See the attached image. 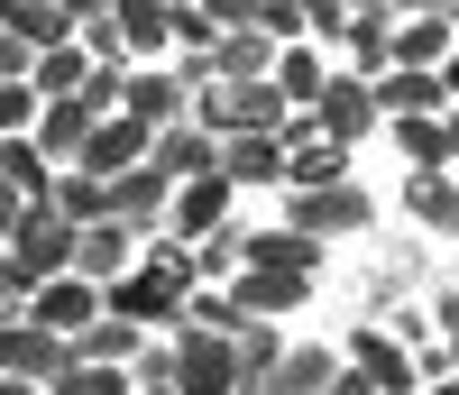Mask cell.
<instances>
[{
    "instance_id": "obj_32",
    "label": "cell",
    "mask_w": 459,
    "mask_h": 395,
    "mask_svg": "<svg viewBox=\"0 0 459 395\" xmlns=\"http://www.w3.org/2000/svg\"><path fill=\"white\" fill-rule=\"evenodd\" d=\"M184 322H203V331H239L248 312H239V294H230V285H194V294H184Z\"/></svg>"
},
{
    "instance_id": "obj_4",
    "label": "cell",
    "mask_w": 459,
    "mask_h": 395,
    "mask_svg": "<svg viewBox=\"0 0 459 395\" xmlns=\"http://www.w3.org/2000/svg\"><path fill=\"white\" fill-rule=\"evenodd\" d=\"M74 368V340L65 331H47V322H0V377H37V386H56Z\"/></svg>"
},
{
    "instance_id": "obj_16",
    "label": "cell",
    "mask_w": 459,
    "mask_h": 395,
    "mask_svg": "<svg viewBox=\"0 0 459 395\" xmlns=\"http://www.w3.org/2000/svg\"><path fill=\"white\" fill-rule=\"evenodd\" d=\"M221 175L230 184H285V129H230L221 138Z\"/></svg>"
},
{
    "instance_id": "obj_51",
    "label": "cell",
    "mask_w": 459,
    "mask_h": 395,
    "mask_svg": "<svg viewBox=\"0 0 459 395\" xmlns=\"http://www.w3.org/2000/svg\"><path fill=\"white\" fill-rule=\"evenodd\" d=\"M340 10H377V0H340Z\"/></svg>"
},
{
    "instance_id": "obj_14",
    "label": "cell",
    "mask_w": 459,
    "mask_h": 395,
    "mask_svg": "<svg viewBox=\"0 0 459 395\" xmlns=\"http://www.w3.org/2000/svg\"><path fill=\"white\" fill-rule=\"evenodd\" d=\"M230 193H239V184H230L221 166H212V175H184L175 203H166V230H175V240H203L212 221H230Z\"/></svg>"
},
{
    "instance_id": "obj_12",
    "label": "cell",
    "mask_w": 459,
    "mask_h": 395,
    "mask_svg": "<svg viewBox=\"0 0 459 395\" xmlns=\"http://www.w3.org/2000/svg\"><path fill=\"white\" fill-rule=\"evenodd\" d=\"M138 156H147V129L129 120V110H101V120H92V138H83V156H74V166L110 184V175H129Z\"/></svg>"
},
{
    "instance_id": "obj_10",
    "label": "cell",
    "mask_w": 459,
    "mask_h": 395,
    "mask_svg": "<svg viewBox=\"0 0 459 395\" xmlns=\"http://www.w3.org/2000/svg\"><path fill=\"white\" fill-rule=\"evenodd\" d=\"M92 120L101 110L83 101V92H56V101H37V120H28V138L56 156V166H74V156H83V138H92Z\"/></svg>"
},
{
    "instance_id": "obj_26",
    "label": "cell",
    "mask_w": 459,
    "mask_h": 395,
    "mask_svg": "<svg viewBox=\"0 0 459 395\" xmlns=\"http://www.w3.org/2000/svg\"><path fill=\"white\" fill-rule=\"evenodd\" d=\"M101 19L120 28V56H157L166 47V0H110Z\"/></svg>"
},
{
    "instance_id": "obj_22",
    "label": "cell",
    "mask_w": 459,
    "mask_h": 395,
    "mask_svg": "<svg viewBox=\"0 0 459 395\" xmlns=\"http://www.w3.org/2000/svg\"><path fill=\"white\" fill-rule=\"evenodd\" d=\"M203 56H212L221 83H239V74H266V65H276V37H266V28H221Z\"/></svg>"
},
{
    "instance_id": "obj_47",
    "label": "cell",
    "mask_w": 459,
    "mask_h": 395,
    "mask_svg": "<svg viewBox=\"0 0 459 395\" xmlns=\"http://www.w3.org/2000/svg\"><path fill=\"white\" fill-rule=\"evenodd\" d=\"M0 395H47V386H37V377H0Z\"/></svg>"
},
{
    "instance_id": "obj_5",
    "label": "cell",
    "mask_w": 459,
    "mask_h": 395,
    "mask_svg": "<svg viewBox=\"0 0 459 395\" xmlns=\"http://www.w3.org/2000/svg\"><path fill=\"white\" fill-rule=\"evenodd\" d=\"M313 129H322L331 147H359L368 129H386V120H377V92L359 83V74H322V92H313Z\"/></svg>"
},
{
    "instance_id": "obj_33",
    "label": "cell",
    "mask_w": 459,
    "mask_h": 395,
    "mask_svg": "<svg viewBox=\"0 0 459 395\" xmlns=\"http://www.w3.org/2000/svg\"><path fill=\"white\" fill-rule=\"evenodd\" d=\"M47 395H129V368H101V359H74Z\"/></svg>"
},
{
    "instance_id": "obj_34",
    "label": "cell",
    "mask_w": 459,
    "mask_h": 395,
    "mask_svg": "<svg viewBox=\"0 0 459 395\" xmlns=\"http://www.w3.org/2000/svg\"><path fill=\"white\" fill-rule=\"evenodd\" d=\"M212 37H221V28L203 19V0H166V47H184V56H203Z\"/></svg>"
},
{
    "instance_id": "obj_40",
    "label": "cell",
    "mask_w": 459,
    "mask_h": 395,
    "mask_svg": "<svg viewBox=\"0 0 459 395\" xmlns=\"http://www.w3.org/2000/svg\"><path fill=\"white\" fill-rule=\"evenodd\" d=\"M28 56H37L28 37H10V28H0V74H28Z\"/></svg>"
},
{
    "instance_id": "obj_48",
    "label": "cell",
    "mask_w": 459,
    "mask_h": 395,
    "mask_svg": "<svg viewBox=\"0 0 459 395\" xmlns=\"http://www.w3.org/2000/svg\"><path fill=\"white\" fill-rule=\"evenodd\" d=\"M423 395H459V368H441V377H432V386H423Z\"/></svg>"
},
{
    "instance_id": "obj_8",
    "label": "cell",
    "mask_w": 459,
    "mask_h": 395,
    "mask_svg": "<svg viewBox=\"0 0 459 395\" xmlns=\"http://www.w3.org/2000/svg\"><path fill=\"white\" fill-rule=\"evenodd\" d=\"M147 166H157V175H212L221 166V138L194 120V110H184V120H166V129H147Z\"/></svg>"
},
{
    "instance_id": "obj_42",
    "label": "cell",
    "mask_w": 459,
    "mask_h": 395,
    "mask_svg": "<svg viewBox=\"0 0 459 395\" xmlns=\"http://www.w3.org/2000/svg\"><path fill=\"white\" fill-rule=\"evenodd\" d=\"M19 212H28V203H19L10 184H0V240H10V230H19Z\"/></svg>"
},
{
    "instance_id": "obj_25",
    "label": "cell",
    "mask_w": 459,
    "mask_h": 395,
    "mask_svg": "<svg viewBox=\"0 0 459 395\" xmlns=\"http://www.w3.org/2000/svg\"><path fill=\"white\" fill-rule=\"evenodd\" d=\"M0 28L28 37V47H65V37H74V10H65V0H0Z\"/></svg>"
},
{
    "instance_id": "obj_27",
    "label": "cell",
    "mask_w": 459,
    "mask_h": 395,
    "mask_svg": "<svg viewBox=\"0 0 459 395\" xmlns=\"http://www.w3.org/2000/svg\"><path fill=\"white\" fill-rule=\"evenodd\" d=\"M74 359H101V368H129V359H138V322H120V312H92V322L74 331Z\"/></svg>"
},
{
    "instance_id": "obj_13",
    "label": "cell",
    "mask_w": 459,
    "mask_h": 395,
    "mask_svg": "<svg viewBox=\"0 0 459 395\" xmlns=\"http://www.w3.org/2000/svg\"><path fill=\"white\" fill-rule=\"evenodd\" d=\"M340 368H359L377 395H423V377H413V359L386 340V331H350V349H340Z\"/></svg>"
},
{
    "instance_id": "obj_36",
    "label": "cell",
    "mask_w": 459,
    "mask_h": 395,
    "mask_svg": "<svg viewBox=\"0 0 459 395\" xmlns=\"http://www.w3.org/2000/svg\"><path fill=\"white\" fill-rule=\"evenodd\" d=\"M248 19L285 47V37H303V0H248Z\"/></svg>"
},
{
    "instance_id": "obj_9",
    "label": "cell",
    "mask_w": 459,
    "mask_h": 395,
    "mask_svg": "<svg viewBox=\"0 0 459 395\" xmlns=\"http://www.w3.org/2000/svg\"><path fill=\"white\" fill-rule=\"evenodd\" d=\"M230 294H239L248 322H285V312L313 294V276H294V267H239V276H230Z\"/></svg>"
},
{
    "instance_id": "obj_3",
    "label": "cell",
    "mask_w": 459,
    "mask_h": 395,
    "mask_svg": "<svg viewBox=\"0 0 459 395\" xmlns=\"http://www.w3.org/2000/svg\"><path fill=\"white\" fill-rule=\"evenodd\" d=\"M194 120H203L212 138H230V129H276L285 101H276V83H266V74H239V83H212V92L194 101Z\"/></svg>"
},
{
    "instance_id": "obj_1",
    "label": "cell",
    "mask_w": 459,
    "mask_h": 395,
    "mask_svg": "<svg viewBox=\"0 0 459 395\" xmlns=\"http://www.w3.org/2000/svg\"><path fill=\"white\" fill-rule=\"evenodd\" d=\"M285 221L313 230V240H359V230H368V193H359L350 175H331V184H285Z\"/></svg>"
},
{
    "instance_id": "obj_46",
    "label": "cell",
    "mask_w": 459,
    "mask_h": 395,
    "mask_svg": "<svg viewBox=\"0 0 459 395\" xmlns=\"http://www.w3.org/2000/svg\"><path fill=\"white\" fill-rule=\"evenodd\" d=\"M413 10H441V0H386V19H413Z\"/></svg>"
},
{
    "instance_id": "obj_37",
    "label": "cell",
    "mask_w": 459,
    "mask_h": 395,
    "mask_svg": "<svg viewBox=\"0 0 459 395\" xmlns=\"http://www.w3.org/2000/svg\"><path fill=\"white\" fill-rule=\"evenodd\" d=\"M120 83H129V65H92V74H83L74 92H83L92 110H120Z\"/></svg>"
},
{
    "instance_id": "obj_49",
    "label": "cell",
    "mask_w": 459,
    "mask_h": 395,
    "mask_svg": "<svg viewBox=\"0 0 459 395\" xmlns=\"http://www.w3.org/2000/svg\"><path fill=\"white\" fill-rule=\"evenodd\" d=\"M65 10H74V19H92V10H110V0H65Z\"/></svg>"
},
{
    "instance_id": "obj_6",
    "label": "cell",
    "mask_w": 459,
    "mask_h": 395,
    "mask_svg": "<svg viewBox=\"0 0 459 395\" xmlns=\"http://www.w3.org/2000/svg\"><path fill=\"white\" fill-rule=\"evenodd\" d=\"M19 312L74 340V331H83L92 312H101V285H92V276H74V267H56V276H37V285H28V303H19Z\"/></svg>"
},
{
    "instance_id": "obj_23",
    "label": "cell",
    "mask_w": 459,
    "mask_h": 395,
    "mask_svg": "<svg viewBox=\"0 0 459 395\" xmlns=\"http://www.w3.org/2000/svg\"><path fill=\"white\" fill-rule=\"evenodd\" d=\"M276 359H285L276 322H239V331H230V368H239V386H248V395H266V377H276Z\"/></svg>"
},
{
    "instance_id": "obj_31",
    "label": "cell",
    "mask_w": 459,
    "mask_h": 395,
    "mask_svg": "<svg viewBox=\"0 0 459 395\" xmlns=\"http://www.w3.org/2000/svg\"><path fill=\"white\" fill-rule=\"evenodd\" d=\"M395 138H404V156H413V166H450V138H441V110H404V120H386Z\"/></svg>"
},
{
    "instance_id": "obj_17",
    "label": "cell",
    "mask_w": 459,
    "mask_h": 395,
    "mask_svg": "<svg viewBox=\"0 0 459 395\" xmlns=\"http://www.w3.org/2000/svg\"><path fill=\"white\" fill-rule=\"evenodd\" d=\"M368 92H377V120H404V110H450V92H441L432 65H386Z\"/></svg>"
},
{
    "instance_id": "obj_11",
    "label": "cell",
    "mask_w": 459,
    "mask_h": 395,
    "mask_svg": "<svg viewBox=\"0 0 459 395\" xmlns=\"http://www.w3.org/2000/svg\"><path fill=\"white\" fill-rule=\"evenodd\" d=\"M166 203H175V175H157L147 156H138L129 175H110V212H120L138 240H147V230H166Z\"/></svg>"
},
{
    "instance_id": "obj_41",
    "label": "cell",
    "mask_w": 459,
    "mask_h": 395,
    "mask_svg": "<svg viewBox=\"0 0 459 395\" xmlns=\"http://www.w3.org/2000/svg\"><path fill=\"white\" fill-rule=\"evenodd\" d=\"M322 395H377V386H368V377H359V368H340V377H331V386H322Z\"/></svg>"
},
{
    "instance_id": "obj_35",
    "label": "cell",
    "mask_w": 459,
    "mask_h": 395,
    "mask_svg": "<svg viewBox=\"0 0 459 395\" xmlns=\"http://www.w3.org/2000/svg\"><path fill=\"white\" fill-rule=\"evenodd\" d=\"M28 120H37V83H28V74H0V138L28 129Z\"/></svg>"
},
{
    "instance_id": "obj_15",
    "label": "cell",
    "mask_w": 459,
    "mask_h": 395,
    "mask_svg": "<svg viewBox=\"0 0 459 395\" xmlns=\"http://www.w3.org/2000/svg\"><path fill=\"white\" fill-rule=\"evenodd\" d=\"M459 47V10H413L386 28V65H441Z\"/></svg>"
},
{
    "instance_id": "obj_24",
    "label": "cell",
    "mask_w": 459,
    "mask_h": 395,
    "mask_svg": "<svg viewBox=\"0 0 459 395\" xmlns=\"http://www.w3.org/2000/svg\"><path fill=\"white\" fill-rule=\"evenodd\" d=\"M404 203H413V221L423 230H459V166H413V184H404Z\"/></svg>"
},
{
    "instance_id": "obj_44",
    "label": "cell",
    "mask_w": 459,
    "mask_h": 395,
    "mask_svg": "<svg viewBox=\"0 0 459 395\" xmlns=\"http://www.w3.org/2000/svg\"><path fill=\"white\" fill-rule=\"evenodd\" d=\"M441 138H450V166H459V101L441 110Z\"/></svg>"
},
{
    "instance_id": "obj_45",
    "label": "cell",
    "mask_w": 459,
    "mask_h": 395,
    "mask_svg": "<svg viewBox=\"0 0 459 395\" xmlns=\"http://www.w3.org/2000/svg\"><path fill=\"white\" fill-rule=\"evenodd\" d=\"M0 322H19V285H10V276H0Z\"/></svg>"
},
{
    "instance_id": "obj_43",
    "label": "cell",
    "mask_w": 459,
    "mask_h": 395,
    "mask_svg": "<svg viewBox=\"0 0 459 395\" xmlns=\"http://www.w3.org/2000/svg\"><path fill=\"white\" fill-rule=\"evenodd\" d=\"M432 74H441V92H450V101H459V47H450V56H441V65H432Z\"/></svg>"
},
{
    "instance_id": "obj_28",
    "label": "cell",
    "mask_w": 459,
    "mask_h": 395,
    "mask_svg": "<svg viewBox=\"0 0 459 395\" xmlns=\"http://www.w3.org/2000/svg\"><path fill=\"white\" fill-rule=\"evenodd\" d=\"M340 377V349H285L276 377H266V395H322Z\"/></svg>"
},
{
    "instance_id": "obj_39",
    "label": "cell",
    "mask_w": 459,
    "mask_h": 395,
    "mask_svg": "<svg viewBox=\"0 0 459 395\" xmlns=\"http://www.w3.org/2000/svg\"><path fill=\"white\" fill-rule=\"evenodd\" d=\"M129 368H138V386H175V368H166V349H138Z\"/></svg>"
},
{
    "instance_id": "obj_18",
    "label": "cell",
    "mask_w": 459,
    "mask_h": 395,
    "mask_svg": "<svg viewBox=\"0 0 459 395\" xmlns=\"http://www.w3.org/2000/svg\"><path fill=\"white\" fill-rule=\"evenodd\" d=\"M0 184H10L19 203H47V184H56V156L37 147L28 129H10V138H0Z\"/></svg>"
},
{
    "instance_id": "obj_20",
    "label": "cell",
    "mask_w": 459,
    "mask_h": 395,
    "mask_svg": "<svg viewBox=\"0 0 459 395\" xmlns=\"http://www.w3.org/2000/svg\"><path fill=\"white\" fill-rule=\"evenodd\" d=\"M322 74H331V65L303 47V37H285V47H276V65H266V83H276V101H285V110H313Z\"/></svg>"
},
{
    "instance_id": "obj_30",
    "label": "cell",
    "mask_w": 459,
    "mask_h": 395,
    "mask_svg": "<svg viewBox=\"0 0 459 395\" xmlns=\"http://www.w3.org/2000/svg\"><path fill=\"white\" fill-rule=\"evenodd\" d=\"M47 203H56L65 221H101V212H110V184H101V175H83V166H56Z\"/></svg>"
},
{
    "instance_id": "obj_2",
    "label": "cell",
    "mask_w": 459,
    "mask_h": 395,
    "mask_svg": "<svg viewBox=\"0 0 459 395\" xmlns=\"http://www.w3.org/2000/svg\"><path fill=\"white\" fill-rule=\"evenodd\" d=\"M166 368H175V395H230V386H239V368H230V331H203V322H175Z\"/></svg>"
},
{
    "instance_id": "obj_7",
    "label": "cell",
    "mask_w": 459,
    "mask_h": 395,
    "mask_svg": "<svg viewBox=\"0 0 459 395\" xmlns=\"http://www.w3.org/2000/svg\"><path fill=\"white\" fill-rule=\"evenodd\" d=\"M129 258H138V230H129L120 212H101V221H74V258H65L74 276H92V285H110V276H120Z\"/></svg>"
},
{
    "instance_id": "obj_29",
    "label": "cell",
    "mask_w": 459,
    "mask_h": 395,
    "mask_svg": "<svg viewBox=\"0 0 459 395\" xmlns=\"http://www.w3.org/2000/svg\"><path fill=\"white\" fill-rule=\"evenodd\" d=\"M83 74H92V56L74 47V37H65V47H37V56H28V83H37V101L74 92V83H83Z\"/></svg>"
},
{
    "instance_id": "obj_21",
    "label": "cell",
    "mask_w": 459,
    "mask_h": 395,
    "mask_svg": "<svg viewBox=\"0 0 459 395\" xmlns=\"http://www.w3.org/2000/svg\"><path fill=\"white\" fill-rule=\"evenodd\" d=\"M239 267H294V276H313L322 267V240H313V230H248V249H239Z\"/></svg>"
},
{
    "instance_id": "obj_38",
    "label": "cell",
    "mask_w": 459,
    "mask_h": 395,
    "mask_svg": "<svg viewBox=\"0 0 459 395\" xmlns=\"http://www.w3.org/2000/svg\"><path fill=\"white\" fill-rule=\"evenodd\" d=\"M340 28H350L340 0H303V37H331V47H340Z\"/></svg>"
},
{
    "instance_id": "obj_19",
    "label": "cell",
    "mask_w": 459,
    "mask_h": 395,
    "mask_svg": "<svg viewBox=\"0 0 459 395\" xmlns=\"http://www.w3.org/2000/svg\"><path fill=\"white\" fill-rule=\"evenodd\" d=\"M120 110H129L138 129H166V120H184L194 101H184L175 74H129V83H120Z\"/></svg>"
},
{
    "instance_id": "obj_50",
    "label": "cell",
    "mask_w": 459,
    "mask_h": 395,
    "mask_svg": "<svg viewBox=\"0 0 459 395\" xmlns=\"http://www.w3.org/2000/svg\"><path fill=\"white\" fill-rule=\"evenodd\" d=\"M441 340H450V368H459V331H441Z\"/></svg>"
}]
</instances>
